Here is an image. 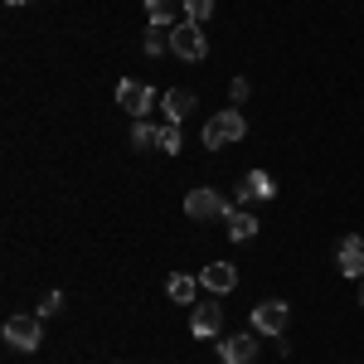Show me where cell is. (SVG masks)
<instances>
[{"label":"cell","instance_id":"d6986e66","mask_svg":"<svg viewBox=\"0 0 364 364\" xmlns=\"http://www.w3.org/2000/svg\"><path fill=\"white\" fill-rule=\"evenodd\" d=\"M209 15H214V0H185V20L190 25H204Z\"/></svg>","mask_w":364,"mask_h":364},{"label":"cell","instance_id":"cb8c5ba5","mask_svg":"<svg viewBox=\"0 0 364 364\" xmlns=\"http://www.w3.org/2000/svg\"><path fill=\"white\" fill-rule=\"evenodd\" d=\"M122 364H127V360H122Z\"/></svg>","mask_w":364,"mask_h":364},{"label":"cell","instance_id":"277c9868","mask_svg":"<svg viewBox=\"0 0 364 364\" xmlns=\"http://www.w3.org/2000/svg\"><path fill=\"white\" fill-rule=\"evenodd\" d=\"M151 102H156V92H151V83H141V78H127V83L117 87V107H122V112H132L136 122L151 112Z\"/></svg>","mask_w":364,"mask_h":364},{"label":"cell","instance_id":"8fae6325","mask_svg":"<svg viewBox=\"0 0 364 364\" xmlns=\"http://www.w3.org/2000/svg\"><path fill=\"white\" fill-rule=\"evenodd\" d=\"M219 326H224L219 301H195V311H190V331H195V336H219Z\"/></svg>","mask_w":364,"mask_h":364},{"label":"cell","instance_id":"7402d4cb","mask_svg":"<svg viewBox=\"0 0 364 364\" xmlns=\"http://www.w3.org/2000/svg\"><path fill=\"white\" fill-rule=\"evenodd\" d=\"M5 5H25V0H5Z\"/></svg>","mask_w":364,"mask_h":364},{"label":"cell","instance_id":"5bb4252c","mask_svg":"<svg viewBox=\"0 0 364 364\" xmlns=\"http://www.w3.org/2000/svg\"><path fill=\"white\" fill-rule=\"evenodd\" d=\"M224 228H228V238H233V243H248L252 233H257V219H252L248 209H233V214L224 219Z\"/></svg>","mask_w":364,"mask_h":364},{"label":"cell","instance_id":"2e32d148","mask_svg":"<svg viewBox=\"0 0 364 364\" xmlns=\"http://www.w3.org/2000/svg\"><path fill=\"white\" fill-rule=\"evenodd\" d=\"M170 34H175V25H151V29H146V39H141V49H146V58L166 54V49H170Z\"/></svg>","mask_w":364,"mask_h":364},{"label":"cell","instance_id":"9c48e42d","mask_svg":"<svg viewBox=\"0 0 364 364\" xmlns=\"http://www.w3.org/2000/svg\"><path fill=\"white\" fill-rule=\"evenodd\" d=\"M252 355H257V336H252V331L219 340V360H224V364H248Z\"/></svg>","mask_w":364,"mask_h":364},{"label":"cell","instance_id":"7a4b0ae2","mask_svg":"<svg viewBox=\"0 0 364 364\" xmlns=\"http://www.w3.org/2000/svg\"><path fill=\"white\" fill-rule=\"evenodd\" d=\"M185 214H190L195 224H214V219H228V214H233V204H228L224 195H214V190L199 185V190L185 195Z\"/></svg>","mask_w":364,"mask_h":364},{"label":"cell","instance_id":"ffe728a7","mask_svg":"<svg viewBox=\"0 0 364 364\" xmlns=\"http://www.w3.org/2000/svg\"><path fill=\"white\" fill-rule=\"evenodd\" d=\"M58 311H63V296H58V291H44V301H39V321H44V316H58Z\"/></svg>","mask_w":364,"mask_h":364},{"label":"cell","instance_id":"8992f818","mask_svg":"<svg viewBox=\"0 0 364 364\" xmlns=\"http://www.w3.org/2000/svg\"><path fill=\"white\" fill-rule=\"evenodd\" d=\"M170 49H175L180 58H190V63H195V58H204V54H209V44H204V29L190 25V20H180V25H175V34H170Z\"/></svg>","mask_w":364,"mask_h":364},{"label":"cell","instance_id":"30bf717a","mask_svg":"<svg viewBox=\"0 0 364 364\" xmlns=\"http://www.w3.org/2000/svg\"><path fill=\"white\" fill-rule=\"evenodd\" d=\"M199 282H204L209 291H219V296H224V291H233V287H238V267H233V262H204Z\"/></svg>","mask_w":364,"mask_h":364},{"label":"cell","instance_id":"9a60e30c","mask_svg":"<svg viewBox=\"0 0 364 364\" xmlns=\"http://www.w3.org/2000/svg\"><path fill=\"white\" fill-rule=\"evenodd\" d=\"M166 291H170V301H180V306H190V301H195V291H199V282L190 277V272H175V277L166 282Z\"/></svg>","mask_w":364,"mask_h":364},{"label":"cell","instance_id":"7c38bea8","mask_svg":"<svg viewBox=\"0 0 364 364\" xmlns=\"http://www.w3.org/2000/svg\"><path fill=\"white\" fill-rule=\"evenodd\" d=\"M161 107H166V122H185V117H190V107H195V92L170 87L166 97H161Z\"/></svg>","mask_w":364,"mask_h":364},{"label":"cell","instance_id":"44dd1931","mask_svg":"<svg viewBox=\"0 0 364 364\" xmlns=\"http://www.w3.org/2000/svg\"><path fill=\"white\" fill-rule=\"evenodd\" d=\"M228 92H233V102H248V78H233Z\"/></svg>","mask_w":364,"mask_h":364},{"label":"cell","instance_id":"3957f363","mask_svg":"<svg viewBox=\"0 0 364 364\" xmlns=\"http://www.w3.org/2000/svg\"><path fill=\"white\" fill-rule=\"evenodd\" d=\"M287 321H291V306L277 301V296L252 306V331H257V336H282V331H287Z\"/></svg>","mask_w":364,"mask_h":364},{"label":"cell","instance_id":"e0dca14e","mask_svg":"<svg viewBox=\"0 0 364 364\" xmlns=\"http://www.w3.org/2000/svg\"><path fill=\"white\" fill-rule=\"evenodd\" d=\"M132 146H136V151H151V146L161 151V127H151V122L141 117L136 127H132Z\"/></svg>","mask_w":364,"mask_h":364},{"label":"cell","instance_id":"6da1fadb","mask_svg":"<svg viewBox=\"0 0 364 364\" xmlns=\"http://www.w3.org/2000/svg\"><path fill=\"white\" fill-rule=\"evenodd\" d=\"M243 132H248L243 112H238V107H224V112H214L204 122V146H209V151H224L228 141H243Z\"/></svg>","mask_w":364,"mask_h":364},{"label":"cell","instance_id":"5b68a950","mask_svg":"<svg viewBox=\"0 0 364 364\" xmlns=\"http://www.w3.org/2000/svg\"><path fill=\"white\" fill-rule=\"evenodd\" d=\"M5 340L15 345V350H39V340H44V331H39V316H10L5 321Z\"/></svg>","mask_w":364,"mask_h":364},{"label":"cell","instance_id":"4fadbf2b","mask_svg":"<svg viewBox=\"0 0 364 364\" xmlns=\"http://www.w3.org/2000/svg\"><path fill=\"white\" fill-rule=\"evenodd\" d=\"M180 15H185L180 0H146V20L151 25H180Z\"/></svg>","mask_w":364,"mask_h":364},{"label":"cell","instance_id":"ba28073f","mask_svg":"<svg viewBox=\"0 0 364 364\" xmlns=\"http://www.w3.org/2000/svg\"><path fill=\"white\" fill-rule=\"evenodd\" d=\"M277 195V180L267 175V170H248L243 180H238V204H252V199H272Z\"/></svg>","mask_w":364,"mask_h":364},{"label":"cell","instance_id":"ac0fdd59","mask_svg":"<svg viewBox=\"0 0 364 364\" xmlns=\"http://www.w3.org/2000/svg\"><path fill=\"white\" fill-rule=\"evenodd\" d=\"M180 146H185V132H180V122H166V127H161V151H166V156H175Z\"/></svg>","mask_w":364,"mask_h":364},{"label":"cell","instance_id":"603a6c76","mask_svg":"<svg viewBox=\"0 0 364 364\" xmlns=\"http://www.w3.org/2000/svg\"><path fill=\"white\" fill-rule=\"evenodd\" d=\"M360 306H364V291H360Z\"/></svg>","mask_w":364,"mask_h":364},{"label":"cell","instance_id":"52a82bcc","mask_svg":"<svg viewBox=\"0 0 364 364\" xmlns=\"http://www.w3.org/2000/svg\"><path fill=\"white\" fill-rule=\"evenodd\" d=\"M336 267H340V277H364V238L360 233H345L336 243Z\"/></svg>","mask_w":364,"mask_h":364}]
</instances>
